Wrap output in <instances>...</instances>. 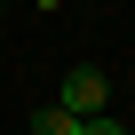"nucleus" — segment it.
<instances>
[{"label":"nucleus","mask_w":135,"mask_h":135,"mask_svg":"<svg viewBox=\"0 0 135 135\" xmlns=\"http://www.w3.org/2000/svg\"><path fill=\"white\" fill-rule=\"evenodd\" d=\"M103 72H95V64H72V72H64L56 80V111H72V119H88V111H103Z\"/></svg>","instance_id":"f257e3e1"},{"label":"nucleus","mask_w":135,"mask_h":135,"mask_svg":"<svg viewBox=\"0 0 135 135\" xmlns=\"http://www.w3.org/2000/svg\"><path fill=\"white\" fill-rule=\"evenodd\" d=\"M72 127H80V119H72V111H56V103H48V111H40V119H32V127H24V135H72Z\"/></svg>","instance_id":"f03ea898"},{"label":"nucleus","mask_w":135,"mask_h":135,"mask_svg":"<svg viewBox=\"0 0 135 135\" xmlns=\"http://www.w3.org/2000/svg\"><path fill=\"white\" fill-rule=\"evenodd\" d=\"M72 135H127V127H119V119H111V111H88V119H80V127H72Z\"/></svg>","instance_id":"7ed1b4c3"}]
</instances>
